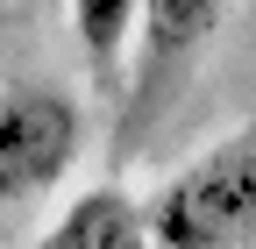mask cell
Returning <instances> with one entry per match:
<instances>
[{"mask_svg":"<svg viewBox=\"0 0 256 249\" xmlns=\"http://www.w3.org/2000/svg\"><path fill=\"white\" fill-rule=\"evenodd\" d=\"M43 242L50 249H136L142 242V206L128 192H114V185H92L50 221Z\"/></svg>","mask_w":256,"mask_h":249,"instance_id":"4","label":"cell"},{"mask_svg":"<svg viewBox=\"0 0 256 249\" xmlns=\"http://www.w3.org/2000/svg\"><path fill=\"white\" fill-rule=\"evenodd\" d=\"M86 121L57 86H0V206H22L78 164Z\"/></svg>","mask_w":256,"mask_h":249,"instance_id":"2","label":"cell"},{"mask_svg":"<svg viewBox=\"0 0 256 249\" xmlns=\"http://www.w3.org/2000/svg\"><path fill=\"white\" fill-rule=\"evenodd\" d=\"M220 14H228V0H142V14H136V78H128V107L136 114H150L178 86V72L206 50Z\"/></svg>","mask_w":256,"mask_h":249,"instance_id":"3","label":"cell"},{"mask_svg":"<svg viewBox=\"0 0 256 249\" xmlns=\"http://www.w3.org/2000/svg\"><path fill=\"white\" fill-rule=\"evenodd\" d=\"M136 14H142V0H72V36L100 86H114L128 50H136Z\"/></svg>","mask_w":256,"mask_h":249,"instance_id":"5","label":"cell"},{"mask_svg":"<svg viewBox=\"0 0 256 249\" xmlns=\"http://www.w3.org/2000/svg\"><path fill=\"white\" fill-rule=\"evenodd\" d=\"M142 242H156V249L256 242V136H228L200 164H185L142 214Z\"/></svg>","mask_w":256,"mask_h":249,"instance_id":"1","label":"cell"}]
</instances>
